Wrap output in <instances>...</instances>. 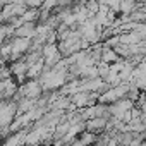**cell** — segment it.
Segmentation results:
<instances>
[{
  "mask_svg": "<svg viewBox=\"0 0 146 146\" xmlns=\"http://www.w3.org/2000/svg\"><path fill=\"white\" fill-rule=\"evenodd\" d=\"M108 127V119L105 117H95V119H90L86 120V131L90 132H95V134H103Z\"/></svg>",
  "mask_w": 146,
  "mask_h": 146,
  "instance_id": "6da1fadb",
  "label": "cell"
},
{
  "mask_svg": "<svg viewBox=\"0 0 146 146\" xmlns=\"http://www.w3.org/2000/svg\"><path fill=\"white\" fill-rule=\"evenodd\" d=\"M38 33V23H24L16 29L14 38H29L33 40Z\"/></svg>",
  "mask_w": 146,
  "mask_h": 146,
  "instance_id": "7a4b0ae2",
  "label": "cell"
},
{
  "mask_svg": "<svg viewBox=\"0 0 146 146\" xmlns=\"http://www.w3.org/2000/svg\"><path fill=\"white\" fill-rule=\"evenodd\" d=\"M98 134H95V132H90V131H84V132H81V136H79V139H81V143L84 144V146H95L96 143H98Z\"/></svg>",
  "mask_w": 146,
  "mask_h": 146,
  "instance_id": "3957f363",
  "label": "cell"
}]
</instances>
